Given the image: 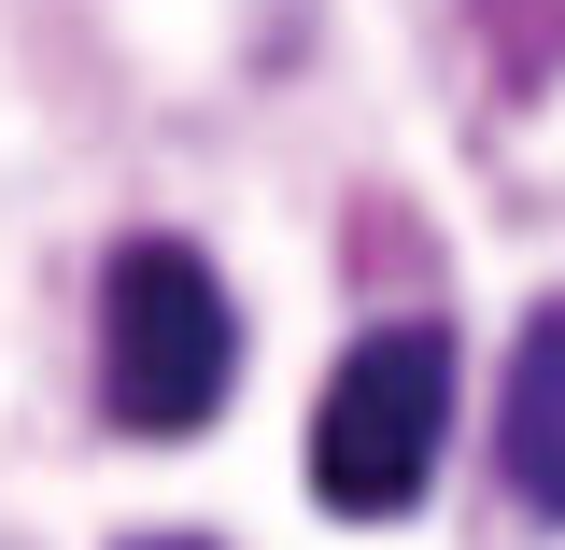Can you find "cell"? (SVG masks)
<instances>
[{
  "label": "cell",
  "mask_w": 565,
  "mask_h": 550,
  "mask_svg": "<svg viewBox=\"0 0 565 550\" xmlns=\"http://www.w3.org/2000/svg\"><path fill=\"white\" fill-rule=\"evenodd\" d=\"M226 381H241V311H226L212 255L128 240L99 269V410L128 438H199L226 410Z\"/></svg>",
  "instance_id": "cell-1"
},
{
  "label": "cell",
  "mask_w": 565,
  "mask_h": 550,
  "mask_svg": "<svg viewBox=\"0 0 565 550\" xmlns=\"http://www.w3.org/2000/svg\"><path fill=\"white\" fill-rule=\"evenodd\" d=\"M438 438H452V325L396 311L326 367V410H311V494L340 522H396L438 481Z\"/></svg>",
  "instance_id": "cell-2"
},
{
  "label": "cell",
  "mask_w": 565,
  "mask_h": 550,
  "mask_svg": "<svg viewBox=\"0 0 565 550\" xmlns=\"http://www.w3.org/2000/svg\"><path fill=\"white\" fill-rule=\"evenodd\" d=\"M494 466H509V494H523L537 522H565V296L523 311L509 396H494Z\"/></svg>",
  "instance_id": "cell-3"
},
{
  "label": "cell",
  "mask_w": 565,
  "mask_h": 550,
  "mask_svg": "<svg viewBox=\"0 0 565 550\" xmlns=\"http://www.w3.org/2000/svg\"><path fill=\"white\" fill-rule=\"evenodd\" d=\"M141 550H212V537H141Z\"/></svg>",
  "instance_id": "cell-4"
}]
</instances>
